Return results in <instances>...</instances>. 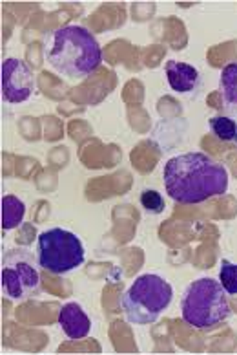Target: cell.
I'll use <instances>...</instances> for the list:
<instances>
[{
    "label": "cell",
    "mask_w": 237,
    "mask_h": 355,
    "mask_svg": "<svg viewBox=\"0 0 237 355\" xmlns=\"http://www.w3.org/2000/svg\"><path fill=\"white\" fill-rule=\"evenodd\" d=\"M35 257L24 248L10 249L2 260V289L11 300H24L37 295L41 273Z\"/></svg>",
    "instance_id": "8992f818"
},
{
    "label": "cell",
    "mask_w": 237,
    "mask_h": 355,
    "mask_svg": "<svg viewBox=\"0 0 237 355\" xmlns=\"http://www.w3.org/2000/svg\"><path fill=\"white\" fill-rule=\"evenodd\" d=\"M210 130L216 137L222 141H232L237 137V123L232 117L227 116H216L210 119Z\"/></svg>",
    "instance_id": "7c38bea8"
},
{
    "label": "cell",
    "mask_w": 237,
    "mask_h": 355,
    "mask_svg": "<svg viewBox=\"0 0 237 355\" xmlns=\"http://www.w3.org/2000/svg\"><path fill=\"white\" fill-rule=\"evenodd\" d=\"M141 205L144 211L151 214H161L164 211V200H162L161 193H157L153 189H146L141 193Z\"/></svg>",
    "instance_id": "5bb4252c"
},
{
    "label": "cell",
    "mask_w": 237,
    "mask_h": 355,
    "mask_svg": "<svg viewBox=\"0 0 237 355\" xmlns=\"http://www.w3.org/2000/svg\"><path fill=\"white\" fill-rule=\"evenodd\" d=\"M26 205L21 198H17L13 194H8L2 198V227L4 231L19 227L24 220Z\"/></svg>",
    "instance_id": "8fae6325"
},
{
    "label": "cell",
    "mask_w": 237,
    "mask_h": 355,
    "mask_svg": "<svg viewBox=\"0 0 237 355\" xmlns=\"http://www.w3.org/2000/svg\"><path fill=\"white\" fill-rule=\"evenodd\" d=\"M33 71L21 59L10 57L2 62V96L8 103L28 101L33 94Z\"/></svg>",
    "instance_id": "52a82bcc"
},
{
    "label": "cell",
    "mask_w": 237,
    "mask_h": 355,
    "mask_svg": "<svg viewBox=\"0 0 237 355\" xmlns=\"http://www.w3.org/2000/svg\"><path fill=\"white\" fill-rule=\"evenodd\" d=\"M173 289L161 275H141L121 297V306L131 324L155 322L172 304Z\"/></svg>",
    "instance_id": "277c9868"
},
{
    "label": "cell",
    "mask_w": 237,
    "mask_h": 355,
    "mask_svg": "<svg viewBox=\"0 0 237 355\" xmlns=\"http://www.w3.org/2000/svg\"><path fill=\"white\" fill-rule=\"evenodd\" d=\"M39 266L53 275L70 273L84 264V245L75 233L53 227L42 231L37 240Z\"/></svg>",
    "instance_id": "5b68a950"
},
{
    "label": "cell",
    "mask_w": 237,
    "mask_h": 355,
    "mask_svg": "<svg viewBox=\"0 0 237 355\" xmlns=\"http://www.w3.org/2000/svg\"><path fill=\"white\" fill-rule=\"evenodd\" d=\"M164 189L177 203H202L228 191L227 167L205 153H187L168 159L162 171Z\"/></svg>",
    "instance_id": "6da1fadb"
},
{
    "label": "cell",
    "mask_w": 237,
    "mask_h": 355,
    "mask_svg": "<svg viewBox=\"0 0 237 355\" xmlns=\"http://www.w3.org/2000/svg\"><path fill=\"white\" fill-rule=\"evenodd\" d=\"M236 139H237V137H236Z\"/></svg>",
    "instance_id": "9a60e30c"
},
{
    "label": "cell",
    "mask_w": 237,
    "mask_h": 355,
    "mask_svg": "<svg viewBox=\"0 0 237 355\" xmlns=\"http://www.w3.org/2000/svg\"><path fill=\"white\" fill-rule=\"evenodd\" d=\"M48 62L71 81H82L102 62V50L84 26L68 24L48 37Z\"/></svg>",
    "instance_id": "7a4b0ae2"
},
{
    "label": "cell",
    "mask_w": 237,
    "mask_h": 355,
    "mask_svg": "<svg viewBox=\"0 0 237 355\" xmlns=\"http://www.w3.org/2000/svg\"><path fill=\"white\" fill-rule=\"evenodd\" d=\"M219 90L225 108L237 114V62H230L222 68L219 77Z\"/></svg>",
    "instance_id": "30bf717a"
},
{
    "label": "cell",
    "mask_w": 237,
    "mask_h": 355,
    "mask_svg": "<svg viewBox=\"0 0 237 355\" xmlns=\"http://www.w3.org/2000/svg\"><path fill=\"white\" fill-rule=\"evenodd\" d=\"M181 315L196 330H214L232 315V306L221 282L205 277L187 286L181 299Z\"/></svg>",
    "instance_id": "3957f363"
},
{
    "label": "cell",
    "mask_w": 237,
    "mask_h": 355,
    "mask_svg": "<svg viewBox=\"0 0 237 355\" xmlns=\"http://www.w3.org/2000/svg\"><path fill=\"white\" fill-rule=\"evenodd\" d=\"M59 324L70 339H84L91 331V320L82 310L81 304L77 302H68L62 306L61 313H59Z\"/></svg>",
    "instance_id": "9c48e42d"
},
{
    "label": "cell",
    "mask_w": 237,
    "mask_h": 355,
    "mask_svg": "<svg viewBox=\"0 0 237 355\" xmlns=\"http://www.w3.org/2000/svg\"><path fill=\"white\" fill-rule=\"evenodd\" d=\"M167 79L168 85L177 94H193L201 85V73L196 67L182 61L167 62Z\"/></svg>",
    "instance_id": "ba28073f"
},
{
    "label": "cell",
    "mask_w": 237,
    "mask_h": 355,
    "mask_svg": "<svg viewBox=\"0 0 237 355\" xmlns=\"http://www.w3.org/2000/svg\"><path fill=\"white\" fill-rule=\"evenodd\" d=\"M219 282L228 295H237V264L222 259L221 269H219Z\"/></svg>",
    "instance_id": "4fadbf2b"
}]
</instances>
